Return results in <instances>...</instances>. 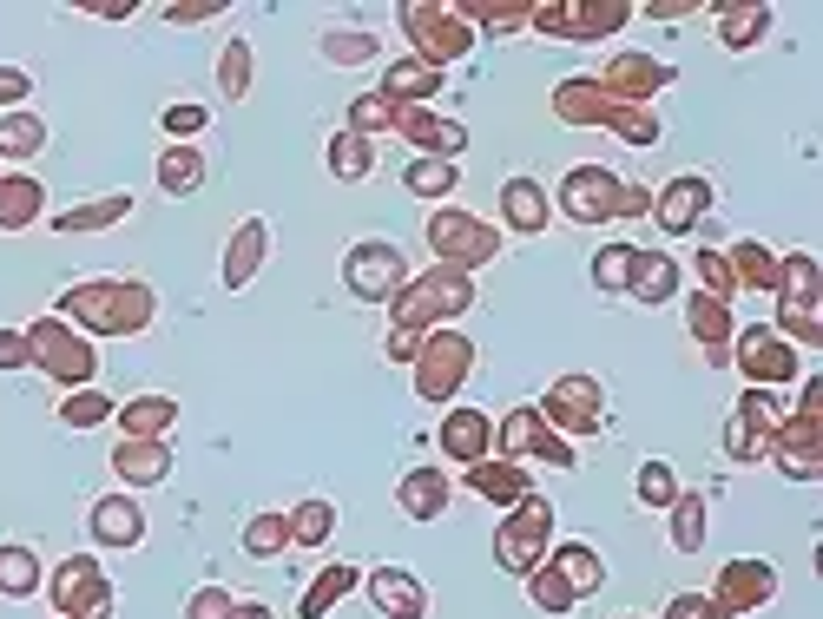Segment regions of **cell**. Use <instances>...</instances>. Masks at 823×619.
Masks as SVG:
<instances>
[{
	"label": "cell",
	"instance_id": "277c9868",
	"mask_svg": "<svg viewBox=\"0 0 823 619\" xmlns=\"http://www.w3.org/2000/svg\"><path fill=\"white\" fill-rule=\"evenodd\" d=\"M165 126H172V132H198V126H205V112H185V106H178V112H165Z\"/></svg>",
	"mask_w": 823,
	"mask_h": 619
},
{
	"label": "cell",
	"instance_id": "7a4b0ae2",
	"mask_svg": "<svg viewBox=\"0 0 823 619\" xmlns=\"http://www.w3.org/2000/svg\"><path fill=\"white\" fill-rule=\"evenodd\" d=\"M409 185H415V191H448V185H455V172H448V165H415Z\"/></svg>",
	"mask_w": 823,
	"mask_h": 619
},
{
	"label": "cell",
	"instance_id": "5b68a950",
	"mask_svg": "<svg viewBox=\"0 0 823 619\" xmlns=\"http://www.w3.org/2000/svg\"><path fill=\"white\" fill-rule=\"evenodd\" d=\"M27 93V73H0V106H7V99H20Z\"/></svg>",
	"mask_w": 823,
	"mask_h": 619
},
{
	"label": "cell",
	"instance_id": "3957f363",
	"mask_svg": "<svg viewBox=\"0 0 823 619\" xmlns=\"http://www.w3.org/2000/svg\"><path fill=\"white\" fill-rule=\"evenodd\" d=\"M106 415V402L99 396H86V402H66V422H99Z\"/></svg>",
	"mask_w": 823,
	"mask_h": 619
},
{
	"label": "cell",
	"instance_id": "6da1fadb",
	"mask_svg": "<svg viewBox=\"0 0 823 619\" xmlns=\"http://www.w3.org/2000/svg\"><path fill=\"white\" fill-rule=\"evenodd\" d=\"M0 145H7V152H40V126H27V119H20V126L0 132Z\"/></svg>",
	"mask_w": 823,
	"mask_h": 619
}]
</instances>
